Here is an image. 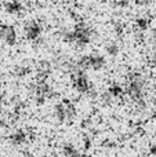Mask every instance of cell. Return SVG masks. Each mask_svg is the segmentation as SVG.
<instances>
[{
	"instance_id": "obj_1",
	"label": "cell",
	"mask_w": 156,
	"mask_h": 157,
	"mask_svg": "<svg viewBox=\"0 0 156 157\" xmlns=\"http://www.w3.org/2000/svg\"><path fill=\"white\" fill-rule=\"evenodd\" d=\"M94 36L93 28L84 21H79L73 26V29H64L61 30V37L66 43L75 44V46L83 47L91 41Z\"/></svg>"
},
{
	"instance_id": "obj_2",
	"label": "cell",
	"mask_w": 156,
	"mask_h": 157,
	"mask_svg": "<svg viewBox=\"0 0 156 157\" xmlns=\"http://www.w3.org/2000/svg\"><path fill=\"white\" fill-rule=\"evenodd\" d=\"M126 92L135 103L145 106V78L138 72H133L129 76Z\"/></svg>"
},
{
	"instance_id": "obj_3",
	"label": "cell",
	"mask_w": 156,
	"mask_h": 157,
	"mask_svg": "<svg viewBox=\"0 0 156 157\" xmlns=\"http://www.w3.org/2000/svg\"><path fill=\"white\" fill-rule=\"evenodd\" d=\"M107 63L105 57L98 52H90V54H83L80 55L77 59H75V68L82 69V71H87V69H93V71H99L102 69Z\"/></svg>"
},
{
	"instance_id": "obj_4",
	"label": "cell",
	"mask_w": 156,
	"mask_h": 157,
	"mask_svg": "<svg viewBox=\"0 0 156 157\" xmlns=\"http://www.w3.org/2000/svg\"><path fill=\"white\" fill-rule=\"evenodd\" d=\"M71 80H72V86L80 94H88L93 95L94 94V87L91 84L90 78L86 75V71L75 68L71 72Z\"/></svg>"
},
{
	"instance_id": "obj_5",
	"label": "cell",
	"mask_w": 156,
	"mask_h": 157,
	"mask_svg": "<svg viewBox=\"0 0 156 157\" xmlns=\"http://www.w3.org/2000/svg\"><path fill=\"white\" fill-rule=\"evenodd\" d=\"M30 91L36 103H44L47 98H51V95H54V90L46 80H37L30 87Z\"/></svg>"
},
{
	"instance_id": "obj_6",
	"label": "cell",
	"mask_w": 156,
	"mask_h": 157,
	"mask_svg": "<svg viewBox=\"0 0 156 157\" xmlns=\"http://www.w3.org/2000/svg\"><path fill=\"white\" fill-rule=\"evenodd\" d=\"M54 113H55V116H57V119L69 120L75 116V106L71 101L64 99V101H61V102H58L57 105H55Z\"/></svg>"
},
{
	"instance_id": "obj_7",
	"label": "cell",
	"mask_w": 156,
	"mask_h": 157,
	"mask_svg": "<svg viewBox=\"0 0 156 157\" xmlns=\"http://www.w3.org/2000/svg\"><path fill=\"white\" fill-rule=\"evenodd\" d=\"M41 33H43V26L36 19H32L25 25V36L30 41H39L41 37Z\"/></svg>"
},
{
	"instance_id": "obj_8",
	"label": "cell",
	"mask_w": 156,
	"mask_h": 157,
	"mask_svg": "<svg viewBox=\"0 0 156 157\" xmlns=\"http://www.w3.org/2000/svg\"><path fill=\"white\" fill-rule=\"evenodd\" d=\"M0 39L3 41H6L7 44H15L17 39H18V35H17V30L13 25L8 24H2L0 25Z\"/></svg>"
},
{
	"instance_id": "obj_9",
	"label": "cell",
	"mask_w": 156,
	"mask_h": 157,
	"mask_svg": "<svg viewBox=\"0 0 156 157\" xmlns=\"http://www.w3.org/2000/svg\"><path fill=\"white\" fill-rule=\"evenodd\" d=\"M36 73H37V80H46L51 73V63L49 61H40L36 66Z\"/></svg>"
},
{
	"instance_id": "obj_10",
	"label": "cell",
	"mask_w": 156,
	"mask_h": 157,
	"mask_svg": "<svg viewBox=\"0 0 156 157\" xmlns=\"http://www.w3.org/2000/svg\"><path fill=\"white\" fill-rule=\"evenodd\" d=\"M124 92H126V88H124L122 84H119V83L111 84V86L108 87V90H107V95L109 98H119V97H122Z\"/></svg>"
},
{
	"instance_id": "obj_11",
	"label": "cell",
	"mask_w": 156,
	"mask_h": 157,
	"mask_svg": "<svg viewBox=\"0 0 156 157\" xmlns=\"http://www.w3.org/2000/svg\"><path fill=\"white\" fill-rule=\"evenodd\" d=\"M4 8H6V11L10 14H18L22 11L24 6H22L21 0H8V2H6Z\"/></svg>"
},
{
	"instance_id": "obj_12",
	"label": "cell",
	"mask_w": 156,
	"mask_h": 157,
	"mask_svg": "<svg viewBox=\"0 0 156 157\" xmlns=\"http://www.w3.org/2000/svg\"><path fill=\"white\" fill-rule=\"evenodd\" d=\"M30 72H32V66L28 63H18L14 66V75L18 77L28 76V75H30Z\"/></svg>"
},
{
	"instance_id": "obj_13",
	"label": "cell",
	"mask_w": 156,
	"mask_h": 157,
	"mask_svg": "<svg viewBox=\"0 0 156 157\" xmlns=\"http://www.w3.org/2000/svg\"><path fill=\"white\" fill-rule=\"evenodd\" d=\"M149 24H151V19L145 15H141L135 18V26L140 30H146L149 28Z\"/></svg>"
},
{
	"instance_id": "obj_14",
	"label": "cell",
	"mask_w": 156,
	"mask_h": 157,
	"mask_svg": "<svg viewBox=\"0 0 156 157\" xmlns=\"http://www.w3.org/2000/svg\"><path fill=\"white\" fill-rule=\"evenodd\" d=\"M105 51H107L109 55L115 57V55L119 54V51H120V47H119V44L116 43V41H108V43L105 44Z\"/></svg>"
},
{
	"instance_id": "obj_15",
	"label": "cell",
	"mask_w": 156,
	"mask_h": 157,
	"mask_svg": "<svg viewBox=\"0 0 156 157\" xmlns=\"http://www.w3.org/2000/svg\"><path fill=\"white\" fill-rule=\"evenodd\" d=\"M24 138H25V134H24V131H21V130L15 131V132L11 135V139H13L14 142H22Z\"/></svg>"
},
{
	"instance_id": "obj_16",
	"label": "cell",
	"mask_w": 156,
	"mask_h": 157,
	"mask_svg": "<svg viewBox=\"0 0 156 157\" xmlns=\"http://www.w3.org/2000/svg\"><path fill=\"white\" fill-rule=\"evenodd\" d=\"M134 3L137 6H141V7H144V6H148L149 3H151V0H134Z\"/></svg>"
},
{
	"instance_id": "obj_17",
	"label": "cell",
	"mask_w": 156,
	"mask_h": 157,
	"mask_svg": "<svg viewBox=\"0 0 156 157\" xmlns=\"http://www.w3.org/2000/svg\"><path fill=\"white\" fill-rule=\"evenodd\" d=\"M116 4L119 6V7H127V4H129V0H118V2H116Z\"/></svg>"
},
{
	"instance_id": "obj_18",
	"label": "cell",
	"mask_w": 156,
	"mask_h": 157,
	"mask_svg": "<svg viewBox=\"0 0 156 157\" xmlns=\"http://www.w3.org/2000/svg\"><path fill=\"white\" fill-rule=\"evenodd\" d=\"M152 40H154V47H155V50H156V28L152 30Z\"/></svg>"
},
{
	"instance_id": "obj_19",
	"label": "cell",
	"mask_w": 156,
	"mask_h": 157,
	"mask_svg": "<svg viewBox=\"0 0 156 157\" xmlns=\"http://www.w3.org/2000/svg\"><path fill=\"white\" fill-rule=\"evenodd\" d=\"M4 99H6V97H4V92H2V91H0V102H4Z\"/></svg>"
},
{
	"instance_id": "obj_20",
	"label": "cell",
	"mask_w": 156,
	"mask_h": 157,
	"mask_svg": "<svg viewBox=\"0 0 156 157\" xmlns=\"http://www.w3.org/2000/svg\"><path fill=\"white\" fill-rule=\"evenodd\" d=\"M154 88H155V91H156V78H155V81H154Z\"/></svg>"
}]
</instances>
